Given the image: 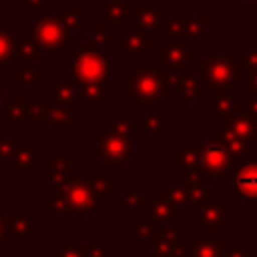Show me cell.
Here are the masks:
<instances>
[{"instance_id": "1", "label": "cell", "mask_w": 257, "mask_h": 257, "mask_svg": "<svg viewBox=\"0 0 257 257\" xmlns=\"http://www.w3.org/2000/svg\"><path fill=\"white\" fill-rule=\"evenodd\" d=\"M68 50L72 52L70 74L78 82H104L116 76V64L104 54L96 44L88 42H70Z\"/></svg>"}, {"instance_id": "2", "label": "cell", "mask_w": 257, "mask_h": 257, "mask_svg": "<svg viewBox=\"0 0 257 257\" xmlns=\"http://www.w3.org/2000/svg\"><path fill=\"white\" fill-rule=\"evenodd\" d=\"M197 74L201 96L219 88H233L241 80V52H207L203 60H197Z\"/></svg>"}, {"instance_id": "3", "label": "cell", "mask_w": 257, "mask_h": 257, "mask_svg": "<svg viewBox=\"0 0 257 257\" xmlns=\"http://www.w3.org/2000/svg\"><path fill=\"white\" fill-rule=\"evenodd\" d=\"M181 219H185L187 225H195V233L199 235L225 239V229L235 223V209L229 207L225 199L217 197L197 209L187 211Z\"/></svg>"}, {"instance_id": "4", "label": "cell", "mask_w": 257, "mask_h": 257, "mask_svg": "<svg viewBox=\"0 0 257 257\" xmlns=\"http://www.w3.org/2000/svg\"><path fill=\"white\" fill-rule=\"evenodd\" d=\"M124 96L131 98L135 106L147 108L155 104H163L165 88L159 72L151 66H143L133 72V76L124 84Z\"/></svg>"}, {"instance_id": "5", "label": "cell", "mask_w": 257, "mask_h": 257, "mask_svg": "<svg viewBox=\"0 0 257 257\" xmlns=\"http://www.w3.org/2000/svg\"><path fill=\"white\" fill-rule=\"evenodd\" d=\"M52 195H56L64 207H66V213L68 217H80V215H92V213H98L102 207H106L108 201L100 199L94 189L86 183V179H78L62 189H54V191H48Z\"/></svg>"}, {"instance_id": "6", "label": "cell", "mask_w": 257, "mask_h": 257, "mask_svg": "<svg viewBox=\"0 0 257 257\" xmlns=\"http://www.w3.org/2000/svg\"><path fill=\"white\" fill-rule=\"evenodd\" d=\"M40 173H42L40 185L46 191L62 189V187L80 179V167H78L76 161H72L68 151L50 153V157H48V161H44Z\"/></svg>"}, {"instance_id": "7", "label": "cell", "mask_w": 257, "mask_h": 257, "mask_svg": "<svg viewBox=\"0 0 257 257\" xmlns=\"http://www.w3.org/2000/svg\"><path fill=\"white\" fill-rule=\"evenodd\" d=\"M235 161L225 149L223 141L217 137V133H209L205 141L201 143V173L209 179H223L229 171H233Z\"/></svg>"}, {"instance_id": "8", "label": "cell", "mask_w": 257, "mask_h": 257, "mask_svg": "<svg viewBox=\"0 0 257 257\" xmlns=\"http://www.w3.org/2000/svg\"><path fill=\"white\" fill-rule=\"evenodd\" d=\"M199 60V50H197V42L191 40H175V42H163L161 52H155L145 66L155 64V66H163V68H175V70H183L189 68V64Z\"/></svg>"}, {"instance_id": "9", "label": "cell", "mask_w": 257, "mask_h": 257, "mask_svg": "<svg viewBox=\"0 0 257 257\" xmlns=\"http://www.w3.org/2000/svg\"><path fill=\"white\" fill-rule=\"evenodd\" d=\"M96 155L112 171H122L135 155V141L102 131L96 137Z\"/></svg>"}, {"instance_id": "10", "label": "cell", "mask_w": 257, "mask_h": 257, "mask_svg": "<svg viewBox=\"0 0 257 257\" xmlns=\"http://www.w3.org/2000/svg\"><path fill=\"white\" fill-rule=\"evenodd\" d=\"M32 34L42 50H68V30L58 14H40L32 24Z\"/></svg>"}, {"instance_id": "11", "label": "cell", "mask_w": 257, "mask_h": 257, "mask_svg": "<svg viewBox=\"0 0 257 257\" xmlns=\"http://www.w3.org/2000/svg\"><path fill=\"white\" fill-rule=\"evenodd\" d=\"M78 110V104H66L54 100L52 96H46V126L52 135H68L70 128L80 122Z\"/></svg>"}, {"instance_id": "12", "label": "cell", "mask_w": 257, "mask_h": 257, "mask_svg": "<svg viewBox=\"0 0 257 257\" xmlns=\"http://www.w3.org/2000/svg\"><path fill=\"white\" fill-rule=\"evenodd\" d=\"M169 169L177 171L179 177L189 179L201 173V145L197 143H179L175 151L169 155Z\"/></svg>"}, {"instance_id": "13", "label": "cell", "mask_w": 257, "mask_h": 257, "mask_svg": "<svg viewBox=\"0 0 257 257\" xmlns=\"http://www.w3.org/2000/svg\"><path fill=\"white\" fill-rule=\"evenodd\" d=\"M143 217L159 225L161 229H171V227H181V213L175 205H171L163 197L147 195L145 205H143Z\"/></svg>"}, {"instance_id": "14", "label": "cell", "mask_w": 257, "mask_h": 257, "mask_svg": "<svg viewBox=\"0 0 257 257\" xmlns=\"http://www.w3.org/2000/svg\"><path fill=\"white\" fill-rule=\"evenodd\" d=\"M34 241V219L32 209L26 205L14 207L12 213H8V233L6 243H22L28 245Z\"/></svg>"}, {"instance_id": "15", "label": "cell", "mask_w": 257, "mask_h": 257, "mask_svg": "<svg viewBox=\"0 0 257 257\" xmlns=\"http://www.w3.org/2000/svg\"><path fill=\"white\" fill-rule=\"evenodd\" d=\"M233 191L237 199H247L257 207V161H245L233 167Z\"/></svg>"}, {"instance_id": "16", "label": "cell", "mask_w": 257, "mask_h": 257, "mask_svg": "<svg viewBox=\"0 0 257 257\" xmlns=\"http://www.w3.org/2000/svg\"><path fill=\"white\" fill-rule=\"evenodd\" d=\"M155 54L153 50V34L143 32L139 28H124L122 32V56L124 60H141L147 62Z\"/></svg>"}, {"instance_id": "17", "label": "cell", "mask_w": 257, "mask_h": 257, "mask_svg": "<svg viewBox=\"0 0 257 257\" xmlns=\"http://www.w3.org/2000/svg\"><path fill=\"white\" fill-rule=\"evenodd\" d=\"M151 195L155 197H163L167 199L171 205H175L181 213V217L191 211V203H189V187H187V181L181 179V177H175V179H163L159 187H153L151 189Z\"/></svg>"}, {"instance_id": "18", "label": "cell", "mask_w": 257, "mask_h": 257, "mask_svg": "<svg viewBox=\"0 0 257 257\" xmlns=\"http://www.w3.org/2000/svg\"><path fill=\"white\" fill-rule=\"evenodd\" d=\"M163 18H165V14H163V8L159 4H153V0H143L141 6L133 8L131 22L124 28L133 26V28H139L143 32L155 34V32H161Z\"/></svg>"}, {"instance_id": "19", "label": "cell", "mask_w": 257, "mask_h": 257, "mask_svg": "<svg viewBox=\"0 0 257 257\" xmlns=\"http://www.w3.org/2000/svg\"><path fill=\"white\" fill-rule=\"evenodd\" d=\"M215 133L223 141V145L229 151V155L233 157L235 165L245 163V161H253V145L249 141H245L243 137H239L233 128H229L227 124H223L217 118H215Z\"/></svg>"}, {"instance_id": "20", "label": "cell", "mask_w": 257, "mask_h": 257, "mask_svg": "<svg viewBox=\"0 0 257 257\" xmlns=\"http://www.w3.org/2000/svg\"><path fill=\"white\" fill-rule=\"evenodd\" d=\"M205 112L209 116H227L233 112H241V96L235 94L233 88H219L205 96Z\"/></svg>"}, {"instance_id": "21", "label": "cell", "mask_w": 257, "mask_h": 257, "mask_svg": "<svg viewBox=\"0 0 257 257\" xmlns=\"http://www.w3.org/2000/svg\"><path fill=\"white\" fill-rule=\"evenodd\" d=\"M141 118H143V135H149L153 143H161L163 137L171 133V116L163 112V104L143 108Z\"/></svg>"}, {"instance_id": "22", "label": "cell", "mask_w": 257, "mask_h": 257, "mask_svg": "<svg viewBox=\"0 0 257 257\" xmlns=\"http://www.w3.org/2000/svg\"><path fill=\"white\" fill-rule=\"evenodd\" d=\"M133 8H135V0H106L102 6H98L96 22L104 24V26H108V24L126 26L131 22Z\"/></svg>"}, {"instance_id": "23", "label": "cell", "mask_w": 257, "mask_h": 257, "mask_svg": "<svg viewBox=\"0 0 257 257\" xmlns=\"http://www.w3.org/2000/svg\"><path fill=\"white\" fill-rule=\"evenodd\" d=\"M12 48H14V60L22 64H36L42 60V48L32 32H16L12 34Z\"/></svg>"}, {"instance_id": "24", "label": "cell", "mask_w": 257, "mask_h": 257, "mask_svg": "<svg viewBox=\"0 0 257 257\" xmlns=\"http://www.w3.org/2000/svg\"><path fill=\"white\" fill-rule=\"evenodd\" d=\"M42 145L40 143H24L14 159V179H24V173L28 171H38L42 169Z\"/></svg>"}, {"instance_id": "25", "label": "cell", "mask_w": 257, "mask_h": 257, "mask_svg": "<svg viewBox=\"0 0 257 257\" xmlns=\"http://www.w3.org/2000/svg\"><path fill=\"white\" fill-rule=\"evenodd\" d=\"M181 239L185 241L191 257H221L223 241L221 237H209L199 233H183Z\"/></svg>"}, {"instance_id": "26", "label": "cell", "mask_w": 257, "mask_h": 257, "mask_svg": "<svg viewBox=\"0 0 257 257\" xmlns=\"http://www.w3.org/2000/svg\"><path fill=\"white\" fill-rule=\"evenodd\" d=\"M104 131L110 135L135 141V135H143V118H141V114H124V116L106 114Z\"/></svg>"}, {"instance_id": "27", "label": "cell", "mask_w": 257, "mask_h": 257, "mask_svg": "<svg viewBox=\"0 0 257 257\" xmlns=\"http://www.w3.org/2000/svg\"><path fill=\"white\" fill-rule=\"evenodd\" d=\"M112 169H88L86 171V183L94 189V193L104 201H114L116 197V179Z\"/></svg>"}, {"instance_id": "28", "label": "cell", "mask_w": 257, "mask_h": 257, "mask_svg": "<svg viewBox=\"0 0 257 257\" xmlns=\"http://www.w3.org/2000/svg\"><path fill=\"white\" fill-rule=\"evenodd\" d=\"M28 102L24 96H8L0 108V126L8 124H28Z\"/></svg>"}, {"instance_id": "29", "label": "cell", "mask_w": 257, "mask_h": 257, "mask_svg": "<svg viewBox=\"0 0 257 257\" xmlns=\"http://www.w3.org/2000/svg\"><path fill=\"white\" fill-rule=\"evenodd\" d=\"M114 88L104 82H80V106H104L110 96H114Z\"/></svg>"}, {"instance_id": "30", "label": "cell", "mask_w": 257, "mask_h": 257, "mask_svg": "<svg viewBox=\"0 0 257 257\" xmlns=\"http://www.w3.org/2000/svg\"><path fill=\"white\" fill-rule=\"evenodd\" d=\"M201 98V86H199V74L193 68H185L181 76V84L177 90V100L181 106H195Z\"/></svg>"}, {"instance_id": "31", "label": "cell", "mask_w": 257, "mask_h": 257, "mask_svg": "<svg viewBox=\"0 0 257 257\" xmlns=\"http://www.w3.org/2000/svg\"><path fill=\"white\" fill-rule=\"evenodd\" d=\"M217 120H221L223 124L233 128L239 137H243L251 145H257V120L255 118L247 116L245 112H233L227 116H217Z\"/></svg>"}, {"instance_id": "32", "label": "cell", "mask_w": 257, "mask_h": 257, "mask_svg": "<svg viewBox=\"0 0 257 257\" xmlns=\"http://www.w3.org/2000/svg\"><path fill=\"white\" fill-rule=\"evenodd\" d=\"M24 145L22 133H0V171H12L14 159Z\"/></svg>"}, {"instance_id": "33", "label": "cell", "mask_w": 257, "mask_h": 257, "mask_svg": "<svg viewBox=\"0 0 257 257\" xmlns=\"http://www.w3.org/2000/svg\"><path fill=\"white\" fill-rule=\"evenodd\" d=\"M64 28L68 30V34L76 32V34H88L92 24L88 22V16L84 12H80L78 6L74 4H62L60 6V12H58Z\"/></svg>"}, {"instance_id": "34", "label": "cell", "mask_w": 257, "mask_h": 257, "mask_svg": "<svg viewBox=\"0 0 257 257\" xmlns=\"http://www.w3.org/2000/svg\"><path fill=\"white\" fill-rule=\"evenodd\" d=\"M183 179V177H181ZM187 181V187H189V203H191V209H197L213 199H217V191L213 187H209V181L203 177V175H195V177H189L185 179Z\"/></svg>"}, {"instance_id": "35", "label": "cell", "mask_w": 257, "mask_h": 257, "mask_svg": "<svg viewBox=\"0 0 257 257\" xmlns=\"http://www.w3.org/2000/svg\"><path fill=\"white\" fill-rule=\"evenodd\" d=\"M90 42L96 44L104 52H122V32H108L104 24H92L90 32Z\"/></svg>"}, {"instance_id": "36", "label": "cell", "mask_w": 257, "mask_h": 257, "mask_svg": "<svg viewBox=\"0 0 257 257\" xmlns=\"http://www.w3.org/2000/svg\"><path fill=\"white\" fill-rule=\"evenodd\" d=\"M50 257H86V243L76 233H64L60 241L50 245Z\"/></svg>"}, {"instance_id": "37", "label": "cell", "mask_w": 257, "mask_h": 257, "mask_svg": "<svg viewBox=\"0 0 257 257\" xmlns=\"http://www.w3.org/2000/svg\"><path fill=\"white\" fill-rule=\"evenodd\" d=\"M50 92L54 100L66 102V104H78L80 100V82L70 78H52L50 80ZM80 106V104H78Z\"/></svg>"}, {"instance_id": "38", "label": "cell", "mask_w": 257, "mask_h": 257, "mask_svg": "<svg viewBox=\"0 0 257 257\" xmlns=\"http://www.w3.org/2000/svg\"><path fill=\"white\" fill-rule=\"evenodd\" d=\"M179 237H181V227L161 229V233L151 241V257H173Z\"/></svg>"}, {"instance_id": "39", "label": "cell", "mask_w": 257, "mask_h": 257, "mask_svg": "<svg viewBox=\"0 0 257 257\" xmlns=\"http://www.w3.org/2000/svg\"><path fill=\"white\" fill-rule=\"evenodd\" d=\"M145 199H147L145 191H143L141 187H135V189H131V191H124L122 195H116L112 203H114L118 209H122V213H124L126 217L135 219L137 215L143 213Z\"/></svg>"}, {"instance_id": "40", "label": "cell", "mask_w": 257, "mask_h": 257, "mask_svg": "<svg viewBox=\"0 0 257 257\" xmlns=\"http://www.w3.org/2000/svg\"><path fill=\"white\" fill-rule=\"evenodd\" d=\"M185 24V38L191 42H205L207 40V18L203 14H183Z\"/></svg>"}, {"instance_id": "41", "label": "cell", "mask_w": 257, "mask_h": 257, "mask_svg": "<svg viewBox=\"0 0 257 257\" xmlns=\"http://www.w3.org/2000/svg\"><path fill=\"white\" fill-rule=\"evenodd\" d=\"M14 86L16 88H40L42 86V70L32 64H24V66L16 68L14 70Z\"/></svg>"}, {"instance_id": "42", "label": "cell", "mask_w": 257, "mask_h": 257, "mask_svg": "<svg viewBox=\"0 0 257 257\" xmlns=\"http://www.w3.org/2000/svg\"><path fill=\"white\" fill-rule=\"evenodd\" d=\"M133 243L135 245H141V243H145V241H153L159 233H161V227L159 225H155L153 221H149L147 217H143V215H137L135 219H133Z\"/></svg>"}, {"instance_id": "43", "label": "cell", "mask_w": 257, "mask_h": 257, "mask_svg": "<svg viewBox=\"0 0 257 257\" xmlns=\"http://www.w3.org/2000/svg\"><path fill=\"white\" fill-rule=\"evenodd\" d=\"M161 36H163V42L187 40L185 38L183 16H165L163 18V24H161Z\"/></svg>"}, {"instance_id": "44", "label": "cell", "mask_w": 257, "mask_h": 257, "mask_svg": "<svg viewBox=\"0 0 257 257\" xmlns=\"http://www.w3.org/2000/svg\"><path fill=\"white\" fill-rule=\"evenodd\" d=\"M28 124H46V98H30Z\"/></svg>"}, {"instance_id": "45", "label": "cell", "mask_w": 257, "mask_h": 257, "mask_svg": "<svg viewBox=\"0 0 257 257\" xmlns=\"http://www.w3.org/2000/svg\"><path fill=\"white\" fill-rule=\"evenodd\" d=\"M257 70V42H245L241 48V74Z\"/></svg>"}, {"instance_id": "46", "label": "cell", "mask_w": 257, "mask_h": 257, "mask_svg": "<svg viewBox=\"0 0 257 257\" xmlns=\"http://www.w3.org/2000/svg\"><path fill=\"white\" fill-rule=\"evenodd\" d=\"M10 60H14V48H12V34L0 26V68L6 66Z\"/></svg>"}, {"instance_id": "47", "label": "cell", "mask_w": 257, "mask_h": 257, "mask_svg": "<svg viewBox=\"0 0 257 257\" xmlns=\"http://www.w3.org/2000/svg\"><path fill=\"white\" fill-rule=\"evenodd\" d=\"M221 257H253L251 243H225L221 247Z\"/></svg>"}, {"instance_id": "48", "label": "cell", "mask_w": 257, "mask_h": 257, "mask_svg": "<svg viewBox=\"0 0 257 257\" xmlns=\"http://www.w3.org/2000/svg\"><path fill=\"white\" fill-rule=\"evenodd\" d=\"M50 2L52 0H24V8H22V12L26 14V16H40V12L46 8V6H50Z\"/></svg>"}, {"instance_id": "49", "label": "cell", "mask_w": 257, "mask_h": 257, "mask_svg": "<svg viewBox=\"0 0 257 257\" xmlns=\"http://www.w3.org/2000/svg\"><path fill=\"white\" fill-rule=\"evenodd\" d=\"M241 112L257 120V94H243L241 96Z\"/></svg>"}, {"instance_id": "50", "label": "cell", "mask_w": 257, "mask_h": 257, "mask_svg": "<svg viewBox=\"0 0 257 257\" xmlns=\"http://www.w3.org/2000/svg\"><path fill=\"white\" fill-rule=\"evenodd\" d=\"M86 257H116L104 243H86Z\"/></svg>"}, {"instance_id": "51", "label": "cell", "mask_w": 257, "mask_h": 257, "mask_svg": "<svg viewBox=\"0 0 257 257\" xmlns=\"http://www.w3.org/2000/svg\"><path fill=\"white\" fill-rule=\"evenodd\" d=\"M241 82H243V94H257V70L243 72Z\"/></svg>"}, {"instance_id": "52", "label": "cell", "mask_w": 257, "mask_h": 257, "mask_svg": "<svg viewBox=\"0 0 257 257\" xmlns=\"http://www.w3.org/2000/svg\"><path fill=\"white\" fill-rule=\"evenodd\" d=\"M6 233H8V211L6 207L0 205V243H6Z\"/></svg>"}, {"instance_id": "53", "label": "cell", "mask_w": 257, "mask_h": 257, "mask_svg": "<svg viewBox=\"0 0 257 257\" xmlns=\"http://www.w3.org/2000/svg\"><path fill=\"white\" fill-rule=\"evenodd\" d=\"M183 235V233H181ZM173 257H191V253H189V249H187V245H185V241L179 237V241H177V247H175V255Z\"/></svg>"}, {"instance_id": "54", "label": "cell", "mask_w": 257, "mask_h": 257, "mask_svg": "<svg viewBox=\"0 0 257 257\" xmlns=\"http://www.w3.org/2000/svg\"><path fill=\"white\" fill-rule=\"evenodd\" d=\"M6 98H8V94H6V88H2V86H0V108L4 106V102H6Z\"/></svg>"}, {"instance_id": "55", "label": "cell", "mask_w": 257, "mask_h": 257, "mask_svg": "<svg viewBox=\"0 0 257 257\" xmlns=\"http://www.w3.org/2000/svg\"><path fill=\"white\" fill-rule=\"evenodd\" d=\"M197 2H199L201 6H213V4L217 2V0H197Z\"/></svg>"}, {"instance_id": "56", "label": "cell", "mask_w": 257, "mask_h": 257, "mask_svg": "<svg viewBox=\"0 0 257 257\" xmlns=\"http://www.w3.org/2000/svg\"><path fill=\"white\" fill-rule=\"evenodd\" d=\"M243 2H247V4H255V6H257V0H243Z\"/></svg>"}, {"instance_id": "57", "label": "cell", "mask_w": 257, "mask_h": 257, "mask_svg": "<svg viewBox=\"0 0 257 257\" xmlns=\"http://www.w3.org/2000/svg\"><path fill=\"white\" fill-rule=\"evenodd\" d=\"M0 257H6V253H4V251H0Z\"/></svg>"}, {"instance_id": "58", "label": "cell", "mask_w": 257, "mask_h": 257, "mask_svg": "<svg viewBox=\"0 0 257 257\" xmlns=\"http://www.w3.org/2000/svg\"><path fill=\"white\" fill-rule=\"evenodd\" d=\"M253 12H255V14H257V6H255V8H253Z\"/></svg>"}]
</instances>
